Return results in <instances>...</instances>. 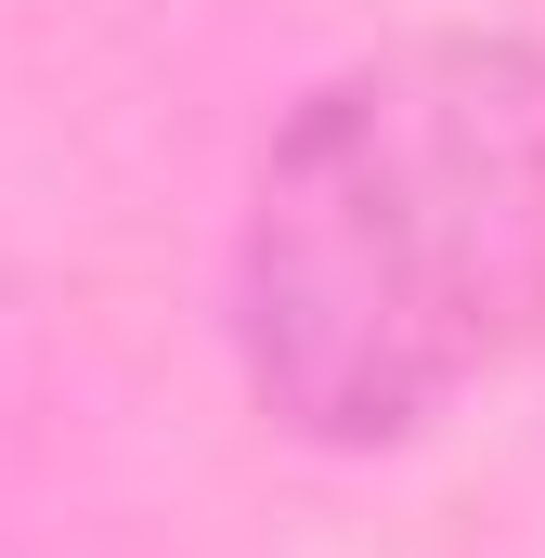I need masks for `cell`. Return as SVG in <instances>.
Listing matches in <instances>:
<instances>
[{
    "label": "cell",
    "instance_id": "cell-1",
    "mask_svg": "<svg viewBox=\"0 0 545 558\" xmlns=\"http://www.w3.org/2000/svg\"><path fill=\"white\" fill-rule=\"evenodd\" d=\"M545 325V52L441 39L338 78L247 221V364L299 428H415Z\"/></svg>",
    "mask_w": 545,
    "mask_h": 558
}]
</instances>
